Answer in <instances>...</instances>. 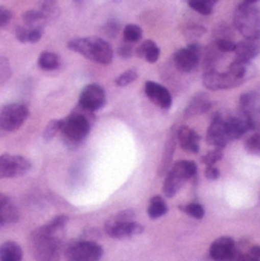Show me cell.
Returning a JSON list of instances; mask_svg holds the SVG:
<instances>
[{
    "mask_svg": "<svg viewBox=\"0 0 260 261\" xmlns=\"http://www.w3.org/2000/svg\"><path fill=\"white\" fill-rule=\"evenodd\" d=\"M67 223V216H57L48 225L37 228L29 237L34 258L38 261H60L61 232Z\"/></svg>",
    "mask_w": 260,
    "mask_h": 261,
    "instance_id": "1",
    "label": "cell"
},
{
    "mask_svg": "<svg viewBox=\"0 0 260 261\" xmlns=\"http://www.w3.org/2000/svg\"><path fill=\"white\" fill-rule=\"evenodd\" d=\"M254 73L251 61L236 60L228 66L227 70L221 72L218 69L204 72V86L210 90H228L247 83Z\"/></svg>",
    "mask_w": 260,
    "mask_h": 261,
    "instance_id": "2",
    "label": "cell"
},
{
    "mask_svg": "<svg viewBox=\"0 0 260 261\" xmlns=\"http://www.w3.org/2000/svg\"><path fill=\"white\" fill-rule=\"evenodd\" d=\"M93 121V112L84 110L78 106L66 119H61L60 133L63 136L64 144L69 148H77L84 142L87 135L90 133V125Z\"/></svg>",
    "mask_w": 260,
    "mask_h": 261,
    "instance_id": "3",
    "label": "cell"
},
{
    "mask_svg": "<svg viewBox=\"0 0 260 261\" xmlns=\"http://www.w3.org/2000/svg\"><path fill=\"white\" fill-rule=\"evenodd\" d=\"M67 47L98 64H109L113 58L112 46L100 37H78L67 43Z\"/></svg>",
    "mask_w": 260,
    "mask_h": 261,
    "instance_id": "4",
    "label": "cell"
},
{
    "mask_svg": "<svg viewBox=\"0 0 260 261\" xmlns=\"http://www.w3.org/2000/svg\"><path fill=\"white\" fill-rule=\"evenodd\" d=\"M234 28L248 40L260 38V8L256 3H241L234 11Z\"/></svg>",
    "mask_w": 260,
    "mask_h": 261,
    "instance_id": "5",
    "label": "cell"
},
{
    "mask_svg": "<svg viewBox=\"0 0 260 261\" xmlns=\"http://www.w3.org/2000/svg\"><path fill=\"white\" fill-rule=\"evenodd\" d=\"M106 232L109 237L116 239V240H124L130 239L135 236H139L144 228L135 222V211L133 210H126L121 211L115 216H112L104 226Z\"/></svg>",
    "mask_w": 260,
    "mask_h": 261,
    "instance_id": "6",
    "label": "cell"
},
{
    "mask_svg": "<svg viewBox=\"0 0 260 261\" xmlns=\"http://www.w3.org/2000/svg\"><path fill=\"white\" fill-rule=\"evenodd\" d=\"M198 173V167L193 161H179L176 162L167 173L166 182H164V194L167 197H175L182 185L193 179Z\"/></svg>",
    "mask_w": 260,
    "mask_h": 261,
    "instance_id": "7",
    "label": "cell"
},
{
    "mask_svg": "<svg viewBox=\"0 0 260 261\" xmlns=\"http://www.w3.org/2000/svg\"><path fill=\"white\" fill-rule=\"evenodd\" d=\"M28 116L29 110L21 102H11L0 107V136L18 130Z\"/></svg>",
    "mask_w": 260,
    "mask_h": 261,
    "instance_id": "8",
    "label": "cell"
},
{
    "mask_svg": "<svg viewBox=\"0 0 260 261\" xmlns=\"http://www.w3.org/2000/svg\"><path fill=\"white\" fill-rule=\"evenodd\" d=\"M239 115L247 121L250 130H260V95L245 93L239 98Z\"/></svg>",
    "mask_w": 260,
    "mask_h": 261,
    "instance_id": "9",
    "label": "cell"
},
{
    "mask_svg": "<svg viewBox=\"0 0 260 261\" xmlns=\"http://www.w3.org/2000/svg\"><path fill=\"white\" fill-rule=\"evenodd\" d=\"M64 257L67 261H100L103 257V248L90 240H83L70 245Z\"/></svg>",
    "mask_w": 260,
    "mask_h": 261,
    "instance_id": "10",
    "label": "cell"
},
{
    "mask_svg": "<svg viewBox=\"0 0 260 261\" xmlns=\"http://www.w3.org/2000/svg\"><path fill=\"white\" fill-rule=\"evenodd\" d=\"M202 46L199 43H190L187 47L179 49L175 57H173V63L176 66L178 70L181 72H192L198 67V64L201 63L202 58Z\"/></svg>",
    "mask_w": 260,
    "mask_h": 261,
    "instance_id": "11",
    "label": "cell"
},
{
    "mask_svg": "<svg viewBox=\"0 0 260 261\" xmlns=\"http://www.w3.org/2000/svg\"><path fill=\"white\" fill-rule=\"evenodd\" d=\"M31 170V162L21 156L2 154L0 156V179L20 177Z\"/></svg>",
    "mask_w": 260,
    "mask_h": 261,
    "instance_id": "12",
    "label": "cell"
},
{
    "mask_svg": "<svg viewBox=\"0 0 260 261\" xmlns=\"http://www.w3.org/2000/svg\"><path fill=\"white\" fill-rule=\"evenodd\" d=\"M210 257L215 261H236L239 257V245L231 237H219L210 246Z\"/></svg>",
    "mask_w": 260,
    "mask_h": 261,
    "instance_id": "13",
    "label": "cell"
},
{
    "mask_svg": "<svg viewBox=\"0 0 260 261\" xmlns=\"http://www.w3.org/2000/svg\"><path fill=\"white\" fill-rule=\"evenodd\" d=\"M106 104V92L100 84H89L81 90L78 106L89 112H97Z\"/></svg>",
    "mask_w": 260,
    "mask_h": 261,
    "instance_id": "14",
    "label": "cell"
},
{
    "mask_svg": "<svg viewBox=\"0 0 260 261\" xmlns=\"http://www.w3.org/2000/svg\"><path fill=\"white\" fill-rule=\"evenodd\" d=\"M207 142L216 148H224L231 142L225 128V118L219 113L215 115L211 119V124L207 132Z\"/></svg>",
    "mask_w": 260,
    "mask_h": 261,
    "instance_id": "15",
    "label": "cell"
},
{
    "mask_svg": "<svg viewBox=\"0 0 260 261\" xmlns=\"http://www.w3.org/2000/svg\"><path fill=\"white\" fill-rule=\"evenodd\" d=\"M144 92H146L147 98L158 107L166 109V110L172 107V95L164 86H161L155 81H147L144 84Z\"/></svg>",
    "mask_w": 260,
    "mask_h": 261,
    "instance_id": "16",
    "label": "cell"
},
{
    "mask_svg": "<svg viewBox=\"0 0 260 261\" xmlns=\"http://www.w3.org/2000/svg\"><path fill=\"white\" fill-rule=\"evenodd\" d=\"M236 60L241 61H253L257 55H260V38L259 40H248L245 38L241 43H236L234 47Z\"/></svg>",
    "mask_w": 260,
    "mask_h": 261,
    "instance_id": "17",
    "label": "cell"
},
{
    "mask_svg": "<svg viewBox=\"0 0 260 261\" xmlns=\"http://www.w3.org/2000/svg\"><path fill=\"white\" fill-rule=\"evenodd\" d=\"M179 145L187 153H198L199 151V135L190 127H181L176 133Z\"/></svg>",
    "mask_w": 260,
    "mask_h": 261,
    "instance_id": "18",
    "label": "cell"
},
{
    "mask_svg": "<svg viewBox=\"0 0 260 261\" xmlns=\"http://www.w3.org/2000/svg\"><path fill=\"white\" fill-rule=\"evenodd\" d=\"M225 128H227L230 141L239 139L241 136H244L250 130L247 121L241 115L239 116H228V118H225Z\"/></svg>",
    "mask_w": 260,
    "mask_h": 261,
    "instance_id": "19",
    "label": "cell"
},
{
    "mask_svg": "<svg viewBox=\"0 0 260 261\" xmlns=\"http://www.w3.org/2000/svg\"><path fill=\"white\" fill-rule=\"evenodd\" d=\"M211 109V99L205 93H198L192 98L188 107L185 109V116H195L207 113Z\"/></svg>",
    "mask_w": 260,
    "mask_h": 261,
    "instance_id": "20",
    "label": "cell"
},
{
    "mask_svg": "<svg viewBox=\"0 0 260 261\" xmlns=\"http://www.w3.org/2000/svg\"><path fill=\"white\" fill-rule=\"evenodd\" d=\"M18 220V211L14 205V202L0 194V225H6V223H15Z\"/></svg>",
    "mask_w": 260,
    "mask_h": 261,
    "instance_id": "21",
    "label": "cell"
},
{
    "mask_svg": "<svg viewBox=\"0 0 260 261\" xmlns=\"http://www.w3.org/2000/svg\"><path fill=\"white\" fill-rule=\"evenodd\" d=\"M135 52H136L138 57L144 58V60L149 61V63H156L158 58H159V54H161L159 47L156 46V43H155L153 40H146V41H143V43L136 47Z\"/></svg>",
    "mask_w": 260,
    "mask_h": 261,
    "instance_id": "22",
    "label": "cell"
},
{
    "mask_svg": "<svg viewBox=\"0 0 260 261\" xmlns=\"http://www.w3.org/2000/svg\"><path fill=\"white\" fill-rule=\"evenodd\" d=\"M23 251L14 242H5L0 245V261H21Z\"/></svg>",
    "mask_w": 260,
    "mask_h": 261,
    "instance_id": "23",
    "label": "cell"
},
{
    "mask_svg": "<svg viewBox=\"0 0 260 261\" xmlns=\"http://www.w3.org/2000/svg\"><path fill=\"white\" fill-rule=\"evenodd\" d=\"M167 211H169L167 203L164 202V199H162L161 196H155V197H152V200H150V203H149V208H147V214H149V217H150V219L156 220V219H159V217L166 216V214H167Z\"/></svg>",
    "mask_w": 260,
    "mask_h": 261,
    "instance_id": "24",
    "label": "cell"
},
{
    "mask_svg": "<svg viewBox=\"0 0 260 261\" xmlns=\"http://www.w3.org/2000/svg\"><path fill=\"white\" fill-rule=\"evenodd\" d=\"M61 66L60 57L54 52H41V55L38 57V67L43 70H55Z\"/></svg>",
    "mask_w": 260,
    "mask_h": 261,
    "instance_id": "25",
    "label": "cell"
},
{
    "mask_svg": "<svg viewBox=\"0 0 260 261\" xmlns=\"http://www.w3.org/2000/svg\"><path fill=\"white\" fill-rule=\"evenodd\" d=\"M21 18L28 28H43V24L48 20L41 11H26V12H23Z\"/></svg>",
    "mask_w": 260,
    "mask_h": 261,
    "instance_id": "26",
    "label": "cell"
},
{
    "mask_svg": "<svg viewBox=\"0 0 260 261\" xmlns=\"http://www.w3.org/2000/svg\"><path fill=\"white\" fill-rule=\"evenodd\" d=\"M175 139H176V135H172L166 144V151H164V158H162V164L159 167V176L161 174H166L169 167H170V162H172V158H173V153H175Z\"/></svg>",
    "mask_w": 260,
    "mask_h": 261,
    "instance_id": "27",
    "label": "cell"
},
{
    "mask_svg": "<svg viewBox=\"0 0 260 261\" xmlns=\"http://www.w3.org/2000/svg\"><path fill=\"white\" fill-rule=\"evenodd\" d=\"M216 3H218V0H188L190 8L202 15H210L215 9Z\"/></svg>",
    "mask_w": 260,
    "mask_h": 261,
    "instance_id": "28",
    "label": "cell"
},
{
    "mask_svg": "<svg viewBox=\"0 0 260 261\" xmlns=\"http://www.w3.org/2000/svg\"><path fill=\"white\" fill-rule=\"evenodd\" d=\"M123 35H124V41L126 43H138L143 37V29L138 26V24H126L124 26V31H123Z\"/></svg>",
    "mask_w": 260,
    "mask_h": 261,
    "instance_id": "29",
    "label": "cell"
},
{
    "mask_svg": "<svg viewBox=\"0 0 260 261\" xmlns=\"http://www.w3.org/2000/svg\"><path fill=\"white\" fill-rule=\"evenodd\" d=\"M182 211H184L185 214H188L190 217L196 219V220H201V219L205 216V210H204V206H202V205H199V203H196V202H192V203H188V205L182 206Z\"/></svg>",
    "mask_w": 260,
    "mask_h": 261,
    "instance_id": "30",
    "label": "cell"
},
{
    "mask_svg": "<svg viewBox=\"0 0 260 261\" xmlns=\"http://www.w3.org/2000/svg\"><path fill=\"white\" fill-rule=\"evenodd\" d=\"M136 78H138V72H136L135 69H129V70L123 72L120 76H116V80H115V84H116L118 87H124V86H129V84H132V83H133Z\"/></svg>",
    "mask_w": 260,
    "mask_h": 261,
    "instance_id": "31",
    "label": "cell"
},
{
    "mask_svg": "<svg viewBox=\"0 0 260 261\" xmlns=\"http://www.w3.org/2000/svg\"><path fill=\"white\" fill-rule=\"evenodd\" d=\"M60 128H61V119H54V121H51V122L46 125L44 133H43L44 141H46V142H49L51 139H54V138H55V135L60 132Z\"/></svg>",
    "mask_w": 260,
    "mask_h": 261,
    "instance_id": "32",
    "label": "cell"
},
{
    "mask_svg": "<svg viewBox=\"0 0 260 261\" xmlns=\"http://www.w3.org/2000/svg\"><path fill=\"white\" fill-rule=\"evenodd\" d=\"M245 148H247V151H248V153L260 156V135L259 133H256V135H253V136H250V138L247 139V142H245Z\"/></svg>",
    "mask_w": 260,
    "mask_h": 261,
    "instance_id": "33",
    "label": "cell"
},
{
    "mask_svg": "<svg viewBox=\"0 0 260 261\" xmlns=\"http://www.w3.org/2000/svg\"><path fill=\"white\" fill-rule=\"evenodd\" d=\"M215 44L216 47L222 52V54H228V52H233L234 47H236V43L230 38H216L215 40Z\"/></svg>",
    "mask_w": 260,
    "mask_h": 261,
    "instance_id": "34",
    "label": "cell"
},
{
    "mask_svg": "<svg viewBox=\"0 0 260 261\" xmlns=\"http://www.w3.org/2000/svg\"><path fill=\"white\" fill-rule=\"evenodd\" d=\"M120 29H121V24H120L116 20H109V21L103 26V32H104V35H106V37H109V38H115V37H116V34L120 32Z\"/></svg>",
    "mask_w": 260,
    "mask_h": 261,
    "instance_id": "35",
    "label": "cell"
},
{
    "mask_svg": "<svg viewBox=\"0 0 260 261\" xmlns=\"http://www.w3.org/2000/svg\"><path fill=\"white\" fill-rule=\"evenodd\" d=\"M222 159V148H216L208 151L205 156H202V162L208 167V165H216V162H219Z\"/></svg>",
    "mask_w": 260,
    "mask_h": 261,
    "instance_id": "36",
    "label": "cell"
},
{
    "mask_svg": "<svg viewBox=\"0 0 260 261\" xmlns=\"http://www.w3.org/2000/svg\"><path fill=\"white\" fill-rule=\"evenodd\" d=\"M11 76V66L6 57H0V83L8 81Z\"/></svg>",
    "mask_w": 260,
    "mask_h": 261,
    "instance_id": "37",
    "label": "cell"
},
{
    "mask_svg": "<svg viewBox=\"0 0 260 261\" xmlns=\"http://www.w3.org/2000/svg\"><path fill=\"white\" fill-rule=\"evenodd\" d=\"M185 37L190 38V40H195V38H199L205 34V28L199 26V24H193V26H188L185 28Z\"/></svg>",
    "mask_w": 260,
    "mask_h": 261,
    "instance_id": "38",
    "label": "cell"
},
{
    "mask_svg": "<svg viewBox=\"0 0 260 261\" xmlns=\"http://www.w3.org/2000/svg\"><path fill=\"white\" fill-rule=\"evenodd\" d=\"M43 35V28H28L26 43H37Z\"/></svg>",
    "mask_w": 260,
    "mask_h": 261,
    "instance_id": "39",
    "label": "cell"
},
{
    "mask_svg": "<svg viewBox=\"0 0 260 261\" xmlns=\"http://www.w3.org/2000/svg\"><path fill=\"white\" fill-rule=\"evenodd\" d=\"M231 29H230V26H227L225 23H222V24H218L216 28H215V37L216 38H230V40H233L231 38Z\"/></svg>",
    "mask_w": 260,
    "mask_h": 261,
    "instance_id": "40",
    "label": "cell"
},
{
    "mask_svg": "<svg viewBox=\"0 0 260 261\" xmlns=\"http://www.w3.org/2000/svg\"><path fill=\"white\" fill-rule=\"evenodd\" d=\"M135 54V49L132 46V43H124L118 47V55L121 58H130Z\"/></svg>",
    "mask_w": 260,
    "mask_h": 261,
    "instance_id": "41",
    "label": "cell"
},
{
    "mask_svg": "<svg viewBox=\"0 0 260 261\" xmlns=\"http://www.w3.org/2000/svg\"><path fill=\"white\" fill-rule=\"evenodd\" d=\"M11 18H12V12L8 8L0 6V28L6 26L11 21Z\"/></svg>",
    "mask_w": 260,
    "mask_h": 261,
    "instance_id": "42",
    "label": "cell"
},
{
    "mask_svg": "<svg viewBox=\"0 0 260 261\" xmlns=\"http://www.w3.org/2000/svg\"><path fill=\"white\" fill-rule=\"evenodd\" d=\"M219 176H221V173H219V170H218L215 165H208V167H207V170H205V177H207V179L216 180V179H219Z\"/></svg>",
    "mask_w": 260,
    "mask_h": 261,
    "instance_id": "43",
    "label": "cell"
},
{
    "mask_svg": "<svg viewBox=\"0 0 260 261\" xmlns=\"http://www.w3.org/2000/svg\"><path fill=\"white\" fill-rule=\"evenodd\" d=\"M26 32H28V28H25V26H15V29H14L17 40L21 43H26Z\"/></svg>",
    "mask_w": 260,
    "mask_h": 261,
    "instance_id": "44",
    "label": "cell"
},
{
    "mask_svg": "<svg viewBox=\"0 0 260 261\" xmlns=\"http://www.w3.org/2000/svg\"><path fill=\"white\" fill-rule=\"evenodd\" d=\"M236 261H260V260H253V258H250V257H247V255H242V254H241Z\"/></svg>",
    "mask_w": 260,
    "mask_h": 261,
    "instance_id": "45",
    "label": "cell"
},
{
    "mask_svg": "<svg viewBox=\"0 0 260 261\" xmlns=\"http://www.w3.org/2000/svg\"><path fill=\"white\" fill-rule=\"evenodd\" d=\"M244 2H247V3H257L260 0H244Z\"/></svg>",
    "mask_w": 260,
    "mask_h": 261,
    "instance_id": "46",
    "label": "cell"
},
{
    "mask_svg": "<svg viewBox=\"0 0 260 261\" xmlns=\"http://www.w3.org/2000/svg\"><path fill=\"white\" fill-rule=\"evenodd\" d=\"M0 226H2V225H0Z\"/></svg>",
    "mask_w": 260,
    "mask_h": 261,
    "instance_id": "47",
    "label": "cell"
},
{
    "mask_svg": "<svg viewBox=\"0 0 260 261\" xmlns=\"http://www.w3.org/2000/svg\"><path fill=\"white\" fill-rule=\"evenodd\" d=\"M187 2H188V0H187Z\"/></svg>",
    "mask_w": 260,
    "mask_h": 261,
    "instance_id": "48",
    "label": "cell"
}]
</instances>
